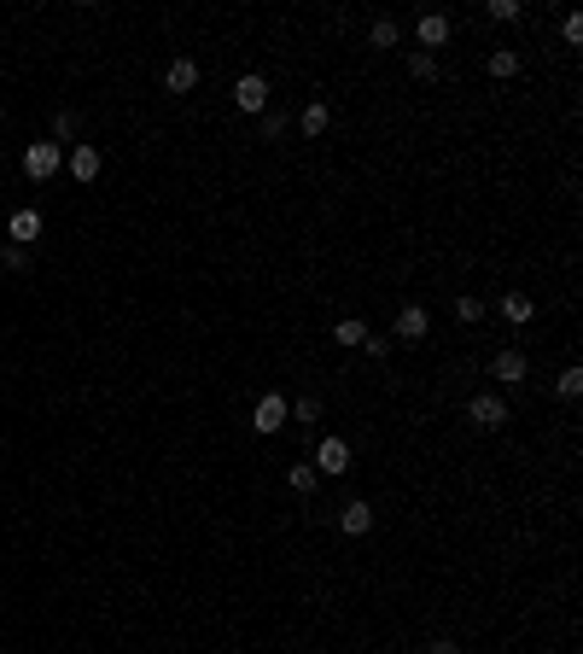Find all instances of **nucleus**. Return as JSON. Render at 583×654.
I'll return each mask as SVG.
<instances>
[{
    "instance_id": "obj_1",
    "label": "nucleus",
    "mask_w": 583,
    "mask_h": 654,
    "mask_svg": "<svg viewBox=\"0 0 583 654\" xmlns=\"http://www.w3.org/2000/svg\"><path fill=\"white\" fill-rule=\"evenodd\" d=\"M58 169H65V153H58V140H29V146H24V176L47 181V176H58Z\"/></svg>"
},
{
    "instance_id": "obj_2",
    "label": "nucleus",
    "mask_w": 583,
    "mask_h": 654,
    "mask_svg": "<svg viewBox=\"0 0 583 654\" xmlns=\"http://www.w3.org/2000/svg\"><path fill=\"white\" fill-rule=\"evenodd\" d=\"M286 415H292V404L280 398V391H268V398H257V409H251V427H257V432H280Z\"/></svg>"
},
{
    "instance_id": "obj_3",
    "label": "nucleus",
    "mask_w": 583,
    "mask_h": 654,
    "mask_svg": "<svg viewBox=\"0 0 583 654\" xmlns=\"http://www.w3.org/2000/svg\"><path fill=\"white\" fill-rule=\"evenodd\" d=\"M234 106H239V112H268V76H257V70L239 76V83H234Z\"/></svg>"
},
{
    "instance_id": "obj_4",
    "label": "nucleus",
    "mask_w": 583,
    "mask_h": 654,
    "mask_svg": "<svg viewBox=\"0 0 583 654\" xmlns=\"http://www.w3.org/2000/svg\"><path fill=\"white\" fill-rule=\"evenodd\" d=\"M467 421H472V427H485V432H496L501 421H508V404H501L496 391H485V398H472V404H467Z\"/></svg>"
},
{
    "instance_id": "obj_5",
    "label": "nucleus",
    "mask_w": 583,
    "mask_h": 654,
    "mask_svg": "<svg viewBox=\"0 0 583 654\" xmlns=\"http://www.w3.org/2000/svg\"><path fill=\"white\" fill-rule=\"evenodd\" d=\"M309 468H315V474H350V445L345 438H321V450H315Z\"/></svg>"
},
{
    "instance_id": "obj_6",
    "label": "nucleus",
    "mask_w": 583,
    "mask_h": 654,
    "mask_svg": "<svg viewBox=\"0 0 583 654\" xmlns=\"http://www.w3.org/2000/svg\"><path fill=\"white\" fill-rule=\"evenodd\" d=\"M164 88H169V94H193V88H198V65H193V59H175V65L164 70Z\"/></svg>"
},
{
    "instance_id": "obj_7",
    "label": "nucleus",
    "mask_w": 583,
    "mask_h": 654,
    "mask_svg": "<svg viewBox=\"0 0 583 654\" xmlns=\"http://www.w3.org/2000/svg\"><path fill=\"white\" fill-rule=\"evenodd\" d=\"M415 42H420V47H444V42H449V18H444V12H426V18L415 24Z\"/></svg>"
},
{
    "instance_id": "obj_8",
    "label": "nucleus",
    "mask_w": 583,
    "mask_h": 654,
    "mask_svg": "<svg viewBox=\"0 0 583 654\" xmlns=\"http://www.w3.org/2000/svg\"><path fill=\"white\" fill-rule=\"evenodd\" d=\"M65 169H70L76 181H94V176H99V153H94V146L82 140V146H76V153L65 158Z\"/></svg>"
},
{
    "instance_id": "obj_9",
    "label": "nucleus",
    "mask_w": 583,
    "mask_h": 654,
    "mask_svg": "<svg viewBox=\"0 0 583 654\" xmlns=\"http://www.w3.org/2000/svg\"><path fill=\"white\" fill-rule=\"evenodd\" d=\"M426 334H431V316L420 304H408L403 316H397V339H426Z\"/></svg>"
},
{
    "instance_id": "obj_10",
    "label": "nucleus",
    "mask_w": 583,
    "mask_h": 654,
    "mask_svg": "<svg viewBox=\"0 0 583 654\" xmlns=\"http://www.w3.org/2000/svg\"><path fill=\"white\" fill-rule=\"evenodd\" d=\"M6 234H12L18 246H35V234H42V210H18L12 223H6Z\"/></svg>"
},
{
    "instance_id": "obj_11",
    "label": "nucleus",
    "mask_w": 583,
    "mask_h": 654,
    "mask_svg": "<svg viewBox=\"0 0 583 654\" xmlns=\"http://www.w3.org/2000/svg\"><path fill=\"white\" fill-rule=\"evenodd\" d=\"M490 374H496L501 386H519V380H525V357H519V351H501V357L490 362Z\"/></svg>"
},
{
    "instance_id": "obj_12",
    "label": "nucleus",
    "mask_w": 583,
    "mask_h": 654,
    "mask_svg": "<svg viewBox=\"0 0 583 654\" xmlns=\"http://www.w3.org/2000/svg\"><path fill=\"white\" fill-rule=\"evenodd\" d=\"M327 123H333V112H327L321 99H315V106H304V112H298V129H304L309 140H315V135H327Z\"/></svg>"
},
{
    "instance_id": "obj_13",
    "label": "nucleus",
    "mask_w": 583,
    "mask_h": 654,
    "mask_svg": "<svg viewBox=\"0 0 583 654\" xmlns=\"http://www.w3.org/2000/svg\"><path fill=\"white\" fill-rule=\"evenodd\" d=\"M338 526H345V532H350V538H361V532L374 526V508H368V502H350L345 515H338Z\"/></svg>"
},
{
    "instance_id": "obj_14",
    "label": "nucleus",
    "mask_w": 583,
    "mask_h": 654,
    "mask_svg": "<svg viewBox=\"0 0 583 654\" xmlns=\"http://www.w3.org/2000/svg\"><path fill=\"white\" fill-rule=\"evenodd\" d=\"M485 70H490V76H496V83H508V76H514V70H519V53H514V47H496V53L485 59Z\"/></svg>"
},
{
    "instance_id": "obj_15",
    "label": "nucleus",
    "mask_w": 583,
    "mask_h": 654,
    "mask_svg": "<svg viewBox=\"0 0 583 654\" xmlns=\"http://www.w3.org/2000/svg\"><path fill=\"white\" fill-rule=\"evenodd\" d=\"M403 42V29H397V18H379L374 29H368V47H379V53H385V47H397Z\"/></svg>"
},
{
    "instance_id": "obj_16",
    "label": "nucleus",
    "mask_w": 583,
    "mask_h": 654,
    "mask_svg": "<svg viewBox=\"0 0 583 654\" xmlns=\"http://www.w3.org/2000/svg\"><path fill=\"white\" fill-rule=\"evenodd\" d=\"M333 339H338V345H361V339H368V327H361L356 316H345V321H333Z\"/></svg>"
},
{
    "instance_id": "obj_17",
    "label": "nucleus",
    "mask_w": 583,
    "mask_h": 654,
    "mask_svg": "<svg viewBox=\"0 0 583 654\" xmlns=\"http://www.w3.org/2000/svg\"><path fill=\"white\" fill-rule=\"evenodd\" d=\"M501 316H508V321H531V298L525 293H508V298H501Z\"/></svg>"
},
{
    "instance_id": "obj_18",
    "label": "nucleus",
    "mask_w": 583,
    "mask_h": 654,
    "mask_svg": "<svg viewBox=\"0 0 583 654\" xmlns=\"http://www.w3.org/2000/svg\"><path fill=\"white\" fill-rule=\"evenodd\" d=\"M286 485H292V491H315V468H309V461H298V468L286 474Z\"/></svg>"
},
{
    "instance_id": "obj_19",
    "label": "nucleus",
    "mask_w": 583,
    "mask_h": 654,
    "mask_svg": "<svg viewBox=\"0 0 583 654\" xmlns=\"http://www.w3.org/2000/svg\"><path fill=\"white\" fill-rule=\"evenodd\" d=\"M485 12L496 18V24H514V18H519V0H490Z\"/></svg>"
},
{
    "instance_id": "obj_20",
    "label": "nucleus",
    "mask_w": 583,
    "mask_h": 654,
    "mask_svg": "<svg viewBox=\"0 0 583 654\" xmlns=\"http://www.w3.org/2000/svg\"><path fill=\"white\" fill-rule=\"evenodd\" d=\"M408 70H415L420 83H431V76H438V65H431V53H415V59H408Z\"/></svg>"
},
{
    "instance_id": "obj_21",
    "label": "nucleus",
    "mask_w": 583,
    "mask_h": 654,
    "mask_svg": "<svg viewBox=\"0 0 583 654\" xmlns=\"http://www.w3.org/2000/svg\"><path fill=\"white\" fill-rule=\"evenodd\" d=\"M583 391V368H566V374H560V398H578Z\"/></svg>"
},
{
    "instance_id": "obj_22",
    "label": "nucleus",
    "mask_w": 583,
    "mask_h": 654,
    "mask_svg": "<svg viewBox=\"0 0 583 654\" xmlns=\"http://www.w3.org/2000/svg\"><path fill=\"white\" fill-rule=\"evenodd\" d=\"M455 316L461 321H478V316H485V304H478V298H455Z\"/></svg>"
},
{
    "instance_id": "obj_23",
    "label": "nucleus",
    "mask_w": 583,
    "mask_h": 654,
    "mask_svg": "<svg viewBox=\"0 0 583 654\" xmlns=\"http://www.w3.org/2000/svg\"><path fill=\"white\" fill-rule=\"evenodd\" d=\"M53 135H58V140L76 135V112H58V117H53Z\"/></svg>"
},
{
    "instance_id": "obj_24",
    "label": "nucleus",
    "mask_w": 583,
    "mask_h": 654,
    "mask_svg": "<svg viewBox=\"0 0 583 654\" xmlns=\"http://www.w3.org/2000/svg\"><path fill=\"white\" fill-rule=\"evenodd\" d=\"M560 35H566V42H571V47H578V42H583V18H578V12H571V18H566V24H560Z\"/></svg>"
},
{
    "instance_id": "obj_25",
    "label": "nucleus",
    "mask_w": 583,
    "mask_h": 654,
    "mask_svg": "<svg viewBox=\"0 0 583 654\" xmlns=\"http://www.w3.org/2000/svg\"><path fill=\"white\" fill-rule=\"evenodd\" d=\"M0 234H6V228H0Z\"/></svg>"
}]
</instances>
